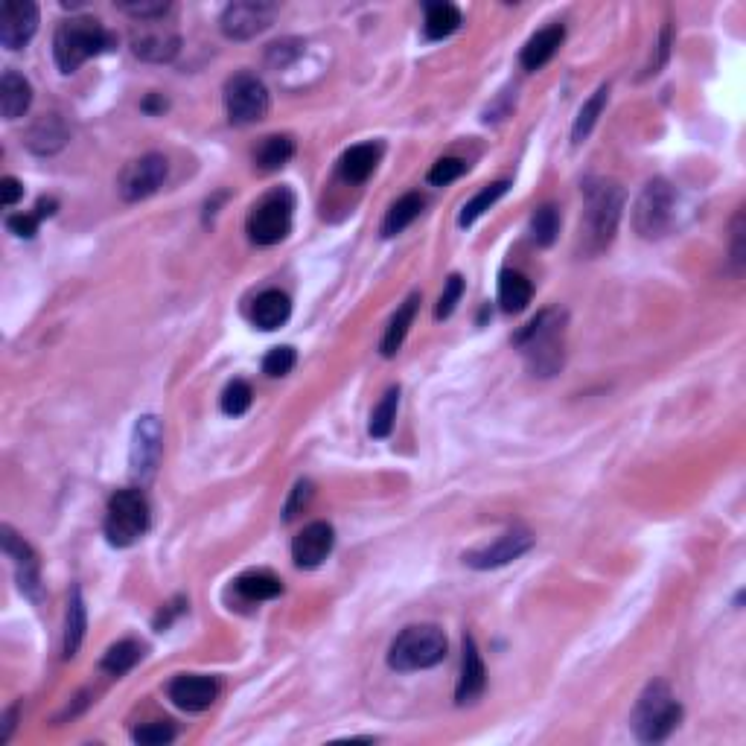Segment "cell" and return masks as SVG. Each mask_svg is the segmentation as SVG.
<instances>
[{
    "label": "cell",
    "instance_id": "6da1fadb",
    "mask_svg": "<svg viewBox=\"0 0 746 746\" xmlns=\"http://www.w3.org/2000/svg\"><path fill=\"white\" fill-rule=\"evenodd\" d=\"M624 210V190L612 178H589L583 184V222H580V245L583 254L595 257L610 248Z\"/></svg>",
    "mask_w": 746,
    "mask_h": 746
},
{
    "label": "cell",
    "instance_id": "7a4b0ae2",
    "mask_svg": "<svg viewBox=\"0 0 746 746\" xmlns=\"http://www.w3.org/2000/svg\"><path fill=\"white\" fill-rule=\"evenodd\" d=\"M563 336H566V312L545 309L525 330L516 333V347L534 376H554L563 368Z\"/></svg>",
    "mask_w": 746,
    "mask_h": 746
},
{
    "label": "cell",
    "instance_id": "3957f363",
    "mask_svg": "<svg viewBox=\"0 0 746 746\" xmlns=\"http://www.w3.org/2000/svg\"><path fill=\"white\" fill-rule=\"evenodd\" d=\"M114 47V35L97 18H70L53 35V56L62 73H76L88 59Z\"/></svg>",
    "mask_w": 746,
    "mask_h": 746
},
{
    "label": "cell",
    "instance_id": "277c9868",
    "mask_svg": "<svg viewBox=\"0 0 746 746\" xmlns=\"http://www.w3.org/2000/svg\"><path fill=\"white\" fill-rule=\"evenodd\" d=\"M679 720H682V706H679V700L671 694V688L662 679L647 685L642 697H639V703H636V709L630 714V726H633V732H636V738L642 744L665 741L677 729Z\"/></svg>",
    "mask_w": 746,
    "mask_h": 746
},
{
    "label": "cell",
    "instance_id": "5b68a950",
    "mask_svg": "<svg viewBox=\"0 0 746 746\" xmlns=\"http://www.w3.org/2000/svg\"><path fill=\"white\" fill-rule=\"evenodd\" d=\"M443 659H446V636L435 624L406 627L388 647V668L400 674L435 668Z\"/></svg>",
    "mask_w": 746,
    "mask_h": 746
},
{
    "label": "cell",
    "instance_id": "8992f818",
    "mask_svg": "<svg viewBox=\"0 0 746 746\" xmlns=\"http://www.w3.org/2000/svg\"><path fill=\"white\" fill-rule=\"evenodd\" d=\"M146 531H149V502H146L143 490H137V487L117 490L108 499V510H105L108 543L126 548V545H135Z\"/></svg>",
    "mask_w": 746,
    "mask_h": 746
},
{
    "label": "cell",
    "instance_id": "52a82bcc",
    "mask_svg": "<svg viewBox=\"0 0 746 746\" xmlns=\"http://www.w3.org/2000/svg\"><path fill=\"white\" fill-rule=\"evenodd\" d=\"M674 204H677V193L665 178L647 181L642 196L636 199V207H633L636 234L642 239L665 237L671 222H674Z\"/></svg>",
    "mask_w": 746,
    "mask_h": 746
},
{
    "label": "cell",
    "instance_id": "ba28073f",
    "mask_svg": "<svg viewBox=\"0 0 746 746\" xmlns=\"http://www.w3.org/2000/svg\"><path fill=\"white\" fill-rule=\"evenodd\" d=\"M295 199L289 190H274L263 202L254 204L248 216V237L254 245H277L292 231Z\"/></svg>",
    "mask_w": 746,
    "mask_h": 746
},
{
    "label": "cell",
    "instance_id": "9c48e42d",
    "mask_svg": "<svg viewBox=\"0 0 746 746\" xmlns=\"http://www.w3.org/2000/svg\"><path fill=\"white\" fill-rule=\"evenodd\" d=\"M164 455V426L155 414L137 417L135 432H132V446H129V473L140 487H146L161 464Z\"/></svg>",
    "mask_w": 746,
    "mask_h": 746
},
{
    "label": "cell",
    "instance_id": "30bf717a",
    "mask_svg": "<svg viewBox=\"0 0 746 746\" xmlns=\"http://www.w3.org/2000/svg\"><path fill=\"white\" fill-rule=\"evenodd\" d=\"M225 111L234 126H251L269 114V91L260 76L237 73L225 85Z\"/></svg>",
    "mask_w": 746,
    "mask_h": 746
},
{
    "label": "cell",
    "instance_id": "8fae6325",
    "mask_svg": "<svg viewBox=\"0 0 746 746\" xmlns=\"http://www.w3.org/2000/svg\"><path fill=\"white\" fill-rule=\"evenodd\" d=\"M277 3H266V0H237V3H228L222 18H219V27H222V35L231 38V41H248V38H257L260 33H266L277 18Z\"/></svg>",
    "mask_w": 746,
    "mask_h": 746
},
{
    "label": "cell",
    "instance_id": "7c38bea8",
    "mask_svg": "<svg viewBox=\"0 0 746 746\" xmlns=\"http://www.w3.org/2000/svg\"><path fill=\"white\" fill-rule=\"evenodd\" d=\"M167 175H170L167 158L158 155V152H149V155L137 158V161H132L126 170L120 172L117 190H120V196L126 202H143V199H149L152 193H158L164 187Z\"/></svg>",
    "mask_w": 746,
    "mask_h": 746
},
{
    "label": "cell",
    "instance_id": "4fadbf2b",
    "mask_svg": "<svg viewBox=\"0 0 746 746\" xmlns=\"http://www.w3.org/2000/svg\"><path fill=\"white\" fill-rule=\"evenodd\" d=\"M531 545H534L531 531L513 528L508 534H502L496 543L467 551V554H464V563L473 566V569H481V572H484V569H499V566H508L513 560H519L525 551H531Z\"/></svg>",
    "mask_w": 746,
    "mask_h": 746
},
{
    "label": "cell",
    "instance_id": "5bb4252c",
    "mask_svg": "<svg viewBox=\"0 0 746 746\" xmlns=\"http://www.w3.org/2000/svg\"><path fill=\"white\" fill-rule=\"evenodd\" d=\"M38 30V6L33 0H3L0 3V44L6 50H21Z\"/></svg>",
    "mask_w": 746,
    "mask_h": 746
},
{
    "label": "cell",
    "instance_id": "9a60e30c",
    "mask_svg": "<svg viewBox=\"0 0 746 746\" xmlns=\"http://www.w3.org/2000/svg\"><path fill=\"white\" fill-rule=\"evenodd\" d=\"M178 50H181V38L161 21H146L132 33V53L143 62L164 65L178 56Z\"/></svg>",
    "mask_w": 746,
    "mask_h": 746
},
{
    "label": "cell",
    "instance_id": "2e32d148",
    "mask_svg": "<svg viewBox=\"0 0 746 746\" xmlns=\"http://www.w3.org/2000/svg\"><path fill=\"white\" fill-rule=\"evenodd\" d=\"M0 543H3V554L12 560L15 566V580H18V589L38 601L41 598V575H38V557L30 548V543L24 537H18L9 525L0 528Z\"/></svg>",
    "mask_w": 746,
    "mask_h": 746
},
{
    "label": "cell",
    "instance_id": "e0dca14e",
    "mask_svg": "<svg viewBox=\"0 0 746 746\" xmlns=\"http://www.w3.org/2000/svg\"><path fill=\"white\" fill-rule=\"evenodd\" d=\"M336 543V531L330 522H312L292 540V560L298 569H315L321 566Z\"/></svg>",
    "mask_w": 746,
    "mask_h": 746
},
{
    "label": "cell",
    "instance_id": "ac0fdd59",
    "mask_svg": "<svg viewBox=\"0 0 746 746\" xmlns=\"http://www.w3.org/2000/svg\"><path fill=\"white\" fill-rule=\"evenodd\" d=\"M172 706H178L181 712H204L216 703L219 685L216 679L202 677V674H181L167 685Z\"/></svg>",
    "mask_w": 746,
    "mask_h": 746
},
{
    "label": "cell",
    "instance_id": "d6986e66",
    "mask_svg": "<svg viewBox=\"0 0 746 746\" xmlns=\"http://www.w3.org/2000/svg\"><path fill=\"white\" fill-rule=\"evenodd\" d=\"M487 688V671L481 662V653L475 645L473 636H464V656H461V677H458V688H455V700L458 706H470L475 703Z\"/></svg>",
    "mask_w": 746,
    "mask_h": 746
},
{
    "label": "cell",
    "instance_id": "ffe728a7",
    "mask_svg": "<svg viewBox=\"0 0 746 746\" xmlns=\"http://www.w3.org/2000/svg\"><path fill=\"white\" fill-rule=\"evenodd\" d=\"M563 38H566L563 24H551V27H545V30H540L537 35H531V38H528V44L522 47V56H519L522 68L525 70L543 68L545 62H551V59H554V53L560 50Z\"/></svg>",
    "mask_w": 746,
    "mask_h": 746
},
{
    "label": "cell",
    "instance_id": "44dd1931",
    "mask_svg": "<svg viewBox=\"0 0 746 746\" xmlns=\"http://www.w3.org/2000/svg\"><path fill=\"white\" fill-rule=\"evenodd\" d=\"M289 315H292V301L280 289H269V292L257 295V301L251 304V321L260 330H277V327H283L289 321Z\"/></svg>",
    "mask_w": 746,
    "mask_h": 746
},
{
    "label": "cell",
    "instance_id": "7402d4cb",
    "mask_svg": "<svg viewBox=\"0 0 746 746\" xmlns=\"http://www.w3.org/2000/svg\"><path fill=\"white\" fill-rule=\"evenodd\" d=\"M30 102H33V85L21 73L6 70L3 79H0V111H3V117L6 120L24 117Z\"/></svg>",
    "mask_w": 746,
    "mask_h": 746
},
{
    "label": "cell",
    "instance_id": "603a6c76",
    "mask_svg": "<svg viewBox=\"0 0 746 746\" xmlns=\"http://www.w3.org/2000/svg\"><path fill=\"white\" fill-rule=\"evenodd\" d=\"M379 155H382V146L379 143H359V146H350L339 161V172L344 181L350 184H362L368 181L379 164Z\"/></svg>",
    "mask_w": 746,
    "mask_h": 746
},
{
    "label": "cell",
    "instance_id": "cb8c5ba5",
    "mask_svg": "<svg viewBox=\"0 0 746 746\" xmlns=\"http://www.w3.org/2000/svg\"><path fill=\"white\" fill-rule=\"evenodd\" d=\"M65 143H68V129H65V123L56 114L35 120L33 126H30V132H27V146L33 149L35 155H53Z\"/></svg>",
    "mask_w": 746,
    "mask_h": 746
},
{
    "label": "cell",
    "instance_id": "d4e9b609",
    "mask_svg": "<svg viewBox=\"0 0 746 746\" xmlns=\"http://www.w3.org/2000/svg\"><path fill=\"white\" fill-rule=\"evenodd\" d=\"M417 306H420V295L414 292V295H408L406 301H403V306L394 312V318H391V324H388V330H385V336H382V344H379V350H382L385 359H391V356L400 353V347H403V341H406L408 336V327L414 324Z\"/></svg>",
    "mask_w": 746,
    "mask_h": 746
},
{
    "label": "cell",
    "instance_id": "484cf974",
    "mask_svg": "<svg viewBox=\"0 0 746 746\" xmlns=\"http://www.w3.org/2000/svg\"><path fill=\"white\" fill-rule=\"evenodd\" d=\"M234 586H237V592L245 601H272L277 595H283V580L274 577L272 572H266V569L239 575L234 580Z\"/></svg>",
    "mask_w": 746,
    "mask_h": 746
},
{
    "label": "cell",
    "instance_id": "4316f807",
    "mask_svg": "<svg viewBox=\"0 0 746 746\" xmlns=\"http://www.w3.org/2000/svg\"><path fill=\"white\" fill-rule=\"evenodd\" d=\"M292 155H295L292 137L272 135L257 146V152H254V167L260 172H277L292 161Z\"/></svg>",
    "mask_w": 746,
    "mask_h": 746
},
{
    "label": "cell",
    "instance_id": "83f0119b",
    "mask_svg": "<svg viewBox=\"0 0 746 746\" xmlns=\"http://www.w3.org/2000/svg\"><path fill=\"white\" fill-rule=\"evenodd\" d=\"M531 280L519 272H502L499 274V304L505 312H522L525 306L531 304Z\"/></svg>",
    "mask_w": 746,
    "mask_h": 746
},
{
    "label": "cell",
    "instance_id": "f1b7e54d",
    "mask_svg": "<svg viewBox=\"0 0 746 746\" xmlns=\"http://www.w3.org/2000/svg\"><path fill=\"white\" fill-rule=\"evenodd\" d=\"M423 204L426 202H423L420 193H406L403 199H397V202L391 204L385 222H382V237H397V234H403L408 225L423 213Z\"/></svg>",
    "mask_w": 746,
    "mask_h": 746
},
{
    "label": "cell",
    "instance_id": "f546056e",
    "mask_svg": "<svg viewBox=\"0 0 746 746\" xmlns=\"http://www.w3.org/2000/svg\"><path fill=\"white\" fill-rule=\"evenodd\" d=\"M461 27V12L452 3H429L426 6V21H423V33L429 41H441L446 35H452Z\"/></svg>",
    "mask_w": 746,
    "mask_h": 746
},
{
    "label": "cell",
    "instance_id": "4dcf8cb0",
    "mask_svg": "<svg viewBox=\"0 0 746 746\" xmlns=\"http://www.w3.org/2000/svg\"><path fill=\"white\" fill-rule=\"evenodd\" d=\"M85 627H88V618H85V601H82V592L79 586H73L68 601V618H65V656L73 659L82 647V639H85Z\"/></svg>",
    "mask_w": 746,
    "mask_h": 746
},
{
    "label": "cell",
    "instance_id": "1f68e13d",
    "mask_svg": "<svg viewBox=\"0 0 746 746\" xmlns=\"http://www.w3.org/2000/svg\"><path fill=\"white\" fill-rule=\"evenodd\" d=\"M143 659V645L135 642V639H123L117 645H111L102 656V671L114 674V677H123L135 668L137 662Z\"/></svg>",
    "mask_w": 746,
    "mask_h": 746
},
{
    "label": "cell",
    "instance_id": "d6a6232c",
    "mask_svg": "<svg viewBox=\"0 0 746 746\" xmlns=\"http://www.w3.org/2000/svg\"><path fill=\"white\" fill-rule=\"evenodd\" d=\"M607 100H610V85H601L589 100L583 102V108L577 111L575 126H572V143H575V146H580V143L589 137V132L595 129V123H598V117H601Z\"/></svg>",
    "mask_w": 746,
    "mask_h": 746
},
{
    "label": "cell",
    "instance_id": "836d02e7",
    "mask_svg": "<svg viewBox=\"0 0 746 746\" xmlns=\"http://www.w3.org/2000/svg\"><path fill=\"white\" fill-rule=\"evenodd\" d=\"M508 190H510V181H496V184L484 187V190H481L478 196H473L470 202L461 207L458 225H461V228H470L475 219H478V216H484V213H487V210H490L493 204L499 202V199H502V196H505Z\"/></svg>",
    "mask_w": 746,
    "mask_h": 746
},
{
    "label": "cell",
    "instance_id": "e575fe53",
    "mask_svg": "<svg viewBox=\"0 0 746 746\" xmlns=\"http://www.w3.org/2000/svg\"><path fill=\"white\" fill-rule=\"evenodd\" d=\"M397 406H400V388H388L385 397L379 400V406L371 411V432L373 438H388L391 429H394V420H397Z\"/></svg>",
    "mask_w": 746,
    "mask_h": 746
},
{
    "label": "cell",
    "instance_id": "d590c367",
    "mask_svg": "<svg viewBox=\"0 0 746 746\" xmlns=\"http://www.w3.org/2000/svg\"><path fill=\"white\" fill-rule=\"evenodd\" d=\"M560 234V210L554 204H543L531 216V237L537 245H551Z\"/></svg>",
    "mask_w": 746,
    "mask_h": 746
},
{
    "label": "cell",
    "instance_id": "8d00e7d4",
    "mask_svg": "<svg viewBox=\"0 0 746 746\" xmlns=\"http://www.w3.org/2000/svg\"><path fill=\"white\" fill-rule=\"evenodd\" d=\"M251 400H254L251 385L242 382V379H234V382H228L225 391H222V411H225L228 417H242V414L251 408Z\"/></svg>",
    "mask_w": 746,
    "mask_h": 746
},
{
    "label": "cell",
    "instance_id": "74e56055",
    "mask_svg": "<svg viewBox=\"0 0 746 746\" xmlns=\"http://www.w3.org/2000/svg\"><path fill=\"white\" fill-rule=\"evenodd\" d=\"M132 738L140 746H164L175 741V729H172V723H167V720H155V723H146V726L135 729Z\"/></svg>",
    "mask_w": 746,
    "mask_h": 746
},
{
    "label": "cell",
    "instance_id": "f35d334b",
    "mask_svg": "<svg viewBox=\"0 0 746 746\" xmlns=\"http://www.w3.org/2000/svg\"><path fill=\"white\" fill-rule=\"evenodd\" d=\"M295 362H298V356H295L292 347H274L263 359V373L272 376V379H280V376H286L295 368Z\"/></svg>",
    "mask_w": 746,
    "mask_h": 746
},
{
    "label": "cell",
    "instance_id": "ab89813d",
    "mask_svg": "<svg viewBox=\"0 0 746 746\" xmlns=\"http://www.w3.org/2000/svg\"><path fill=\"white\" fill-rule=\"evenodd\" d=\"M464 172H467V161H461V158H441V161H435V167L429 170V184L446 187V184L458 181Z\"/></svg>",
    "mask_w": 746,
    "mask_h": 746
},
{
    "label": "cell",
    "instance_id": "60d3db41",
    "mask_svg": "<svg viewBox=\"0 0 746 746\" xmlns=\"http://www.w3.org/2000/svg\"><path fill=\"white\" fill-rule=\"evenodd\" d=\"M461 295H464V277H461V274H452V277L446 280V286H443V295L441 301H438V309H435V318H438V321L449 318V315L455 312L458 301H461Z\"/></svg>",
    "mask_w": 746,
    "mask_h": 746
},
{
    "label": "cell",
    "instance_id": "b9f144b4",
    "mask_svg": "<svg viewBox=\"0 0 746 746\" xmlns=\"http://www.w3.org/2000/svg\"><path fill=\"white\" fill-rule=\"evenodd\" d=\"M123 12H129L132 18H140V24L146 21H164V15H170V3L155 0V3H120Z\"/></svg>",
    "mask_w": 746,
    "mask_h": 746
},
{
    "label": "cell",
    "instance_id": "7bdbcfd3",
    "mask_svg": "<svg viewBox=\"0 0 746 746\" xmlns=\"http://www.w3.org/2000/svg\"><path fill=\"white\" fill-rule=\"evenodd\" d=\"M309 499H312V481H298L295 484V490H292V496H289V502H286V510H283V519L286 522H292L301 510L309 505Z\"/></svg>",
    "mask_w": 746,
    "mask_h": 746
},
{
    "label": "cell",
    "instance_id": "ee69618b",
    "mask_svg": "<svg viewBox=\"0 0 746 746\" xmlns=\"http://www.w3.org/2000/svg\"><path fill=\"white\" fill-rule=\"evenodd\" d=\"M295 56H301V41H277L269 47V65L274 68H286Z\"/></svg>",
    "mask_w": 746,
    "mask_h": 746
},
{
    "label": "cell",
    "instance_id": "f6af8a7d",
    "mask_svg": "<svg viewBox=\"0 0 746 746\" xmlns=\"http://www.w3.org/2000/svg\"><path fill=\"white\" fill-rule=\"evenodd\" d=\"M38 216L35 213H15V216H9L6 219V228L15 234V237H21V239H33L35 234H38Z\"/></svg>",
    "mask_w": 746,
    "mask_h": 746
},
{
    "label": "cell",
    "instance_id": "bcb514c9",
    "mask_svg": "<svg viewBox=\"0 0 746 746\" xmlns=\"http://www.w3.org/2000/svg\"><path fill=\"white\" fill-rule=\"evenodd\" d=\"M21 196H24V184H21L18 178H12V175L0 178V204H3V207L18 204L21 202Z\"/></svg>",
    "mask_w": 746,
    "mask_h": 746
},
{
    "label": "cell",
    "instance_id": "7dc6e473",
    "mask_svg": "<svg viewBox=\"0 0 746 746\" xmlns=\"http://www.w3.org/2000/svg\"><path fill=\"white\" fill-rule=\"evenodd\" d=\"M732 260L741 269L744 266V213L735 216V228H732Z\"/></svg>",
    "mask_w": 746,
    "mask_h": 746
},
{
    "label": "cell",
    "instance_id": "c3c4849f",
    "mask_svg": "<svg viewBox=\"0 0 746 746\" xmlns=\"http://www.w3.org/2000/svg\"><path fill=\"white\" fill-rule=\"evenodd\" d=\"M53 213H56V202H53V199H41L38 207H35V216H38V219H47V216H53Z\"/></svg>",
    "mask_w": 746,
    "mask_h": 746
},
{
    "label": "cell",
    "instance_id": "681fc988",
    "mask_svg": "<svg viewBox=\"0 0 746 746\" xmlns=\"http://www.w3.org/2000/svg\"><path fill=\"white\" fill-rule=\"evenodd\" d=\"M143 108H146V111H164V108H167V100H164V97H149V100L143 102Z\"/></svg>",
    "mask_w": 746,
    "mask_h": 746
}]
</instances>
